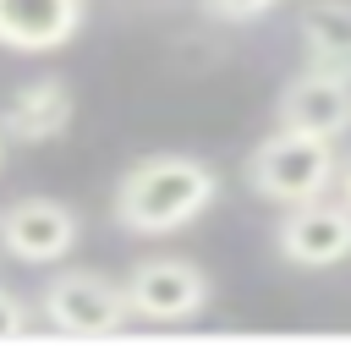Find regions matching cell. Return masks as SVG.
Returning a JSON list of instances; mask_svg holds the SVG:
<instances>
[{
  "label": "cell",
  "instance_id": "13",
  "mask_svg": "<svg viewBox=\"0 0 351 351\" xmlns=\"http://www.w3.org/2000/svg\"><path fill=\"white\" fill-rule=\"evenodd\" d=\"M335 181H340V203H351V165H346V170H335Z\"/></svg>",
  "mask_w": 351,
  "mask_h": 351
},
{
  "label": "cell",
  "instance_id": "1",
  "mask_svg": "<svg viewBox=\"0 0 351 351\" xmlns=\"http://www.w3.org/2000/svg\"><path fill=\"white\" fill-rule=\"evenodd\" d=\"M214 197H219V176H214L208 159L148 154V159L121 170L110 214L132 236H170V230H186L197 214H208Z\"/></svg>",
  "mask_w": 351,
  "mask_h": 351
},
{
  "label": "cell",
  "instance_id": "3",
  "mask_svg": "<svg viewBox=\"0 0 351 351\" xmlns=\"http://www.w3.org/2000/svg\"><path fill=\"white\" fill-rule=\"evenodd\" d=\"M121 296L137 324H192L203 318L214 285L192 258H143L121 280Z\"/></svg>",
  "mask_w": 351,
  "mask_h": 351
},
{
  "label": "cell",
  "instance_id": "4",
  "mask_svg": "<svg viewBox=\"0 0 351 351\" xmlns=\"http://www.w3.org/2000/svg\"><path fill=\"white\" fill-rule=\"evenodd\" d=\"M38 313H44L49 329L88 335V340L93 335H115V329L132 324L121 285L110 274H99V269H55L44 280V291H38Z\"/></svg>",
  "mask_w": 351,
  "mask_h": 351
},
{
  "label": "cell",
  "instance_id": "5",
  "mask_svg": "<svg viewBox=\"0 0 351 351\" xmlns=\"http://www.w3.org/2000/svg\"><path fill=\"white\" fill-rule=\"evenodd\" d=\"M77 208L60 197H11L0 203V252L11 263H60L77 247Z\"/></svg>",
  "mask_w": 351,
  "mask_h": 351
},
{
  "label": "cell",
  "instance_id": "2",
  "mask_svg": "<svg viewBox=\"0 0 351 351\" xmlns=\"http://www.w3.org/2000/svg\"><path fill=\"white\" fill-rule=\"evenodd\" d=\"M340 159H335V143L329 137H313V132H269L252 154H247V186L263 197V203H307V197H324L329 181H335Z\"/></svg>",
  "mask_w": 351,
  "mask_h": 351
},
{
  "label": "cell",
  "instance_id": "12",
  "mask_svg": "<svg viewBox=\"0 0 351 351\" xmlns=\"http://www.w3.org/2000/svg\"><path fill=\"white\" fill-rule=\"evenodd\" d=\"M27 329H33V307H27L16 291L0 285V340H16V335H27Z\"/></svg>",
  "mask_w": 351,
  "mask_h": 351
},
{
  "label": "cell",
  "instance_id": "9",
  "mask_svg": "<svg viewBox=\"0 0 351 351\" xmlns=\"http://www.w3.org/2000/svg\"><path fill=\"white\" fill-rule=\"evenodd\" d=\"M88 0H0V49L49 55L77 38Z\"/></svg>",
  "mask_w": 351,
  "mask_h": 351
},
{
  "label": "cell",
  "instance_id": "6",
  "mask_svg": "<svg viewBox=\"0 0 351 351\" xmlns=\"http://www.w3.org/2000/svg\"><path fill=\"white\" fill-rule=\"evenodd\" d=\"M274 247H280V258L296 263V269L346 263V258H351V203H324V197L291 203L285 219L274 225Z\"/></svg>",
  "mask_w": 351,
  "mask_h": 351
},
{
  "label": "cell",
  "instance_id": "11",
  "mask_svg": "<svg viewBox=\"0 0 351 351\" xmlns=\"http://www.w3.org/2000/svg\"><path fill=\"white\" fill-rule=\"evenodd\" d=\"M280 0H203V11L214 16V22H258V16H269Z\"/></svg>",
  "mask_w": 351,
  "mask_h": 351
},
{
  "label": "cell",
  "instance_id": "8",
  "mask_svg": "<svg viewBox=\"0 0 351 351\" xmlns=\"http://www.w3.org/2000/svg\"><path fill=\"white\" fill-rule=\"evenodd\" d=\"M71 115H77L71 82H66V77H33V82H22V88L5 99V110H0V132H5V143L44 148V143L66 137Z\"/></svg>",
  "mask_w": 351,
  "mask_h": 351
},
{
  "label": "cell",
  "instance_id": "14",
  "mask_svg": "<svg viewBox=\"0 0 351 351\" xmlns=\"http://www.w3.org/2000/svg\"><path fill=\"white\" fill-rule=\"evenodd\" d=\"M0 165H5V132H0Z\"/></svg>",
  "mask_w": 351,
  "mask_h": 351
},
{
  "label": "cell",
  "instance_id": "10",
  "mask_svg": "<svg viewBox=\"0 0 351 351\" xmlns=\"http://www.w3.org/2000/svg\"><path fill=\"white\" fill-rule=\"evenodd\" d=\"M296 33H302L307 66L351 77V0H307Z\"/></svg>",
  "mask_w": 351,
  "mask_h": 351
},
{
  "label": "cell",
  "instance_id": "7",
  "mask_svg": "<svg viewBox=\"0 0 351 351\" xmlns=\"http://www.w3.org/2000/svg\"><path fill=\"white\" fill-rule=\"evenodd\" d=\"M274 121L291 132H313V137L335 143L340 132H351V77L324 71V66L296 71L274 99Z\"/></svg>",
  "mask_w": 351,
  "mask_h": 351
}]
</instances>
